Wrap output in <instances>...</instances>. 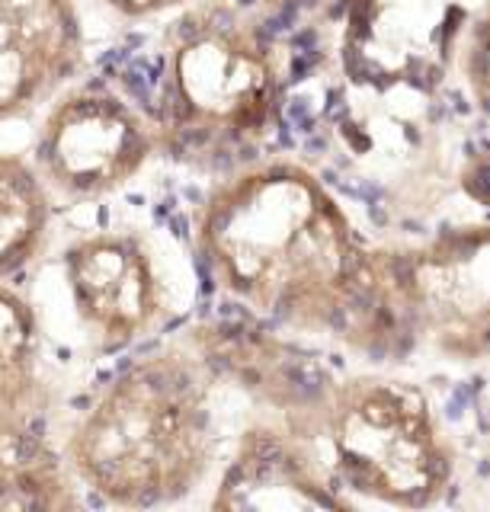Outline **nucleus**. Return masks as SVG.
Wrapping results in <instances>:
<instances>
[{
	"mask_svg": "<svg viewBox=\"0 0 490 512\" xmlns=\"http://www.w3.org/2000/svg\"><path fill=\"white\" fill-rule=\"evenodd\" d=\"M209 279L260 317L369 356L410 349L385 247H369L337 196L289 157L247 160L196 212Z\"/></svg>",
	"mask_w": 490,
	"mask_h": 512,
	"instance_id": "1",
	"label": "nucleus"
},
{
	"mask_svg": "<svg viewBox=\"0 0 490 512\" xmlns=\"http://www.w3.org/2000/svg\"><path fill=\"white\" fill-rule=\"evenodd\" d=\"M65 458L77 484L109 506L183 500L215 458L205 365L183 349L129 362L71 429Z\"/></svg>",
	"mask_w": 490,
	"mask_h": 512,
	"instance_id": "2",
	"label": "nucleus"
},
{
	"mask_svg": "<svg viewBox=\"0 0 490 512\" xmlns=\"http://www.w3.org/2000/svg\"><path fill=\"white\" fill-rule=\"evenodd\" d=\"M279 58L241 10L202 4L173 23L157 148L189 164H237L270 135L279 109Z\"/></svg>",
	"mask_w": 490,
	"mask_h": 512,
	"instance_id": "3",
	"label": "nucleus"
},
{
	"mask_svg": "<svg viewBox=\"0 0 490 512\" xmlns=\"http://www.w3.org/2000/svg\"><path fill=\"white\" fill-rule=\"evenodd\" d=\"M308 432L327 445V468L350 496L398 509L442 503L455 477V448L417 384L359 375L334 381Z\"/></svg>",
	"mask_w": 490,
	"mask_h": 512,
	"instance_id": "4",
	"label": "nucleus"
},
{
	"mask_svg": "<svg viewBox=\"0 0 490 512\" xmlns=\"http://www.w3.org/2000/svg\"><path fill=\"white\" fill-rule=\"evenodd\" d=\"M394 304L410 346L452 362L490 359V224L446 228L385 247Z\"/></svg>",
	"mask_w": 490,
	"mask_h": 512,
	"instance_id": "5",
	"label": "nucleus"
},
{
	"mask_svg": "<svg viewBox=\"0 0 490 512\" xmlns=\"http://www.w3.org/2000/svg\"><path fill=\"white\" fill-rule=\"evenodd\" d=\"M157 151L154 122L106 90L58 100L36 144V173L61 199L84 202L122 189Z\"/></svg>",
	"mask_w": 490,
	"mask_h": 512,
	"instance_id": "6",
	"label": "nucleus"
},
{
	"mask_svg": "<svg viewBox=\"0 0 490 512\" xmlns=\"http://www.w3.org/2000/svg\"><path fill=\"white\" fill-rule=\"evenodd\" d=\"M65 276L77 317L100 349H125L161 324L164 288L135 234L100 231L74 240L65 253Z\"/></svg>",
	"mask_w": 490,
	"mask_h": 512,
	"instance_id": "7",
	"label": "nucleus"
},
{
	"mask_svg": "<svg viewBox=\"0 0 490 512\" xmlns=\"http://www.w3.org/2000/svg\"><path fill=\"white\" fill-rule=\"evenodd\" d=\"M308 432L292 423H254L218 480L212 509H350Z\"/></svg>",
	"mask_w": 490,
	"mask_h": 512,
	"instance_id": "8",
	"label": "nucleus"
},
{
	"mask_svg": "<svg viewBox=\"0 0 490 512\" xmlns=\"http://www.w3.org/2000/svg\"><path fill=\"white\" fill-rule=\"evenodd\" d=\"M449 0H350L346 64L359 77L414 80L430 90L455 58Z\"/></svg>",
	"mask_w": 490,
	"mask_h": 512,
	"instance_id": "9",
	"label": "nucleus"
},
{
	"mask_svg": "<svg viewBox=\"0 0 490 512\" xmlns=\"http://www.w3.org/2000/svg\"><path fill=\"white\" fill-rule=\"evenodd\" d=\"M81 64L71 0H0V122L52 96Z\"/></svg>",
	"mask_w": 490,
	"mask_h": 512,
	"instance_id": "10",
	"label": "nucleus"
},
{
	"mask_svg": "<svg viewBox=\"0 0 490 512\" xmlns=\"http://www.w3.org/2000/svg\"><path fill=\"white\" fill-rule=\"evenodd\" d=\"M77 480L55 452L36 413L0 423V509H77Z\"/></svg>",
	"mask_w": 490,
	"mask_h": 512,
	"instance_id": "11",
	"label": "nucleus"
},
{
	"mask_svg": "<svg viewBox=\"0 0 490 512\" xmlns=\"http://www.w3.org/2000/svg\"><path fill=\"white\" fill-rule=\"evenodd\" d=\"M52 218V196L26 160L0 154V282L39 253Z\"/></svg>",
	"mask_w": 490,
	"mask_h": 512,
	"instance_id": "12",
	"label": "nucleus"
},
{
	"mask_svg": "<svg viewBox=\"0 0 490 512\" xmlns=\"http://www.w3.org/2000/svg\"><path fill=\"white\" fill-rule=\"evenodd\" d=\"M39 324L20 292L0 282V423L39 413Z\"/></svg>",
	"mask_w": 490,
	"mask_h": 512,
	"instance_id": "13",
	"label": "nucleus"
},
{
	"mask_svg": "<svg viewBox=\"0 0 490 512\" xmlns=\"http://www.w3.org/2000/svg\"><path fill=\"white\" fill-rule=\"evenodd\" d=\"M455 64L471 103L490 119V0L465 26L455 48Z\"/></svg>",
	"mask_w": 490,
	"mask_h": 512,
	"instance_id": "14",
	"label": "nucleus"
},
{
	"mask_svg": "<svg viewBox=\"0 0 490 512\" xmlns=\"http://www.w3.org/2000/svg\"><path fill=\"white\" fill-rule=\"evenodd\" d=\"M458 183H462V189L468 192V199L490 205V151L471 157L468 164L462 167Z\"/></svg>",
	"mask_w": 490,
	"mask_h": 512,
	"instance_id": "15",
	"label": "nucleus"
},
{
	"mask_svg": "<svg viewBox=\"0 0 490 512\" xmlns=\"http://www.w3.org/2000/svg\"><path fill=\"white\" fill-rule=\"evenodd\" d=\"M103 4H109L125 16H154V13H164L173 7H183L189 0H103Z\"/></svg>",
	"mask_w": 490,
	"mask_h": 512,
	"instance_id": "16",
	"label": "nucleus"
}]
</instances>
